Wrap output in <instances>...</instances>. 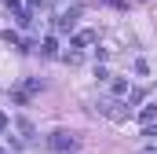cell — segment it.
I'll return each mask as SVG.
<instances>
[{"label": "cell", "instance_id": "3957f363", "mask_svg": "<svg viewBox=\"0 0 157 154\" xmlns=\"http://www.w3.org/2000/svg\"><path fill=\"white\" fill-rule=\"evenodd\" d=\"M77 11H80V7H70V11H62V15H59V22H55V30H59V33H70V30L77 26Z\"/></svg>", "mask_w": 157, "mask_h": 154}, {"label": "cell", "instance_id": "7a4b0ae2", "mask_svg": "<svg viewBox=\"0 0 157 154\" xmlns=\"http://www.w3.org/2000/svg\"><path fill=\"white\" fill-rule=\"evenodd\" d=\"M102 114H106V117H113V121H124L132 110H128L121 99H106V103H102Z\"/></svg>", "mask_w": 157, "mask_h": 154}, {"label": "cell", "instance_id": "ba28073f", "mask_svg": "<svg viewBox=\"0 0 157 154\" xmlns=\"http://www.w3.org/2000/svg\"><path fill=\"white\" fill-rule=\"evenodd\" d=\"M143 125H154V117H157V107H143Z\"/></svg>", "mask_w": 157, "mask_h": 154}, {"label": "cell", "instance_id": "8992f818", "mask_svg": "<svg viewBox=\"0 0 157 154\" xmlns=\"http://www.w3.org/2000/svg\"><path fill=\"white\" fill-rule=\"evenodd\" d=\"M110 88H113V95H132V84H128V81H124V77H117V81H113V84H110Z\"/></svg>", "mask_w": 157, "mask_h": 154}, {"label": "cell", "instance_id": "5b68a950", "mask_svg": "<svg viewBox=\"0 0 157 154\" xmlns=\"http://www.w3.org/2000/svg\"><path fill=\"white\" fill-rule=\"evenodd\" d=\"M15 125H18V132H22V143H29V140H33V125H29L26 117H15Z\"/></svg>", "mask_w": 157, "mask_h": 154}, {"label": "cell", "instance_id": "277c9868", "mask_svg": "<svg viewBox=\"0 0 157 154\" xmlns=\"http://www.w3.org/2000/svg\"><path fill=\"white\" fill-rule=\"evenodd\" d=\"M88 44H95V33H91V30H84V33H77L70 48H88Z\"/></svg>", "mask_w": 157, "mask_h": 154}, {"label": "cell", "instance_id": "8fae6325", "mask_svg": "<svg viewBox=\"0 0 157 154\" xmlns=\"http://www.w3.org/2000/svg\"><path fill=\"white\" fill-rule=\"evenodd\" d=\"M143 154H157V147H146V151H143Z\"/></svg>", "mask_w": 157, "mask_h": 154}, {"label": "cell", "instance_id": "30bf717a", "mask_svg": "<svg viewBox=\"0 0 157 154\" xmlns=\"http://www.w3.org/2000/svg\"><path fill=\"white\" fill-rule=\"evenodd\" d=\"M7 125H11V121H7V114H4V110H0V132H4Z\"/></svg>", "mask_w": 157, "mask_h": 154}, {"label": "cell", "instance_id": "7c38bea8", "mask_svg": "<svg viewBox=\"0 0 157 154\" xmlns=\"http://www.w3.org/2000/svg\"><path fill=\"white\" fill-rule=\"evenodd\" d=\"M7 4H18V0H7Z\"/></svg>", "mask_w": 157, "mask_h": 154}, {"label": "cell", "instance_id": "52a82bcc", "mask_svg": "<svg viewBox=\"0 0 157 154\" xmlns=\"http://www.w3.org/2000/svg\"><path fill=\"white\" fill-rule=\"evenodd\" d=\"M40 51H44V55H55V51H59V40H55V37H48L44 44H40Z\"/></svg>", "mask_w": 157, "mask_h": 154}, {"label": "cell", "instance_id": "4fadbf2b", "mask_svg": "<svg viewBox=\"0 0 157 154\" xmlns=\"http://www.w3.org/2000/svg\"><path fill=\"white\" fill-rule=\"evenodd\" d=\"M0 154H4V151H0Z\"/></svg>", "mask_w": 157, "mask_h": 154}, {"label": "cell", "instance_id": "9c48e42d", "mask_svg": "<svg viewBox=\"0 0 157 154\" xmlns=\"http://www.w3.org/2000/svg\"><path fill=\"white\" fill-rule=\"evenodd\" d=\"M143 136H146V140H157V128H154V125H146V128H143Z\"/></svg>", "mask_w": 157, "mask_h": 154}, {"label": "cell", "instance_id": "6da1fadb", "mask_svg": "<svg viewBox=\"0 0 157 154\" xmlns=\"http://www.w3.org/2000/svg\"><path fill=\"white\" fill-rule=\"evenodd\" d=\"M48 147H51L55 154H70V151H77V136L59 128V132H51V136H48Z\"/></svg>", "mask_w": 157, "mask_h": 154}]
</instances>
